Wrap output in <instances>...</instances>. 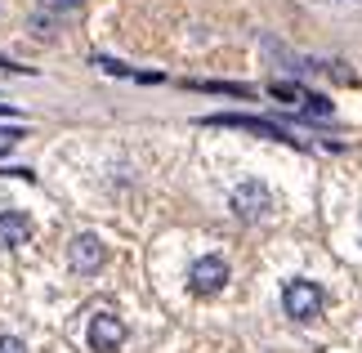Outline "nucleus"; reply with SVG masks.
<instances>
[{
	"label": "nucleus",
	"instance_id": "1a4fd4ad",
	"mask_svg": "<svg viewBox=\"0 0 362 353\" xmlns=\"http://www.w3.org/2000/svg\"><path fill=\"white\" fill-rule=\"evenodd\" d=\"M304 117H317V121H327L331 117V112H336V108H331V98H322V94H304Z\"/></svg>",
	"mask_w": 362,
	"mask_h": 353
},
{
	"label": "nucleus",
	"instance_id": "39448f33",
	"mask_svg": "<svg viewBox=\"0 0 362 353\" xmlns=\"http://www.w3.org/2000/svg\"><path fill=\"white\" fill-rule=\"evenodd\" d=\"M125 345V322L117 313H99L90 318V349L94 353H117Z\"/></svg>",
	"mask_w": 362,
	"mask_h": 353
},
{
	"label": "nucleus",
	"instance_id": "f8f14e48",
	"mask_svg": "<svg viewBox=\"0 0 362 353\" xmlns=\"http://www.w3.org/2000/svg\"><path fill=\"white\" fill-rule=\"evenodd\" d=\"M0 353H27V345L18 335H0Z\"/></svg>",
	"mask_w": 362,
	"mask_h": 353
},
{
	"label": "nucleus",
	"instance_id": "7ed1b4c3",
	"mask_svg": "<svg viewBox=\"0 0 362 353\" xmlns=\"http://www.w3.org/2000/svg\"><path fill=\"white\" fill-rule=\"evenodd\" d=\"M224 282H228V264H224V255H202L197 264L188 268V287H192V295H219V291H224Z\"/></svg>",
	"mask_w": 362,
	"mask_h": 353
},
{
	"label": "nucleus",
	"instance_id": "0eeeda50",
	"mask_svg": "<svg viewBox=\"0 0 362 353\" xmlns=\"http://www.w3.org/2000/svg\"><path fill=\"white\" fill-rule=\"evenodd\" d=\"M27 237H32V219H27L23 210H5V215H0V250L27 246Z\"/></svg>",
	"mask_w": 362,
	"mask_h": 353
},
{
	"label": "nucleus",
	"instance_id": "f03ea898",
	"mask_svg": "<svg viewBox=\"0 0 362 353\" xmlns=\"http://www.w3.org/2000/svg\"><path fill=\"white\" fill-rule=\"evenodd\" d=\"M273 210V192L264 188L259 179H242L238 188H233V215L238 219H246V224H255V219H264Z\"/></svg>",
	"mask_w": 362,
	"mask_h": 353
},
{
	"label": "nucleus",
	"instance_id": "4468645a",
	"mask_svg": "<svg viewBox=\"0 0 362 353\" xmlns=\"http://www.w3.org/2000/svg\"><path fill=\"white\" fill-rule=\"evenodd\" d=\"M49 5H54V9H67V13H72V9L81 5V0H49Z\"/></svg>",
	"mask_w": 362,
	"mask_h": 353
},
{
	"label": "nucleus",
	"instance_id": "ddd939ff",
	"mask_svg": "<svg viewBox=\"0 0 362 353\" xmlns=\"http://www.w3.org/2000/svg\"><path fill=\"white\" fill-rule=\"evenodd\" d=\"M0 72H23V76H27V72H32V67H18V63H9V59H0Z\"/></svg>",
	"mask_w": 362,
	"mask_h": 353
},
{
	"label": "nucleus",
	"instance_id": "9b49d317",
	"mask_svg": "<svg viewBox=\"0 0 362 353\" xmlns=\"http://www.w3.org/2000/svg\"><path fill=\"white\" fill-rule=\"evenodd\" d=\"M94 67H103L107 76H134L125 63H117V59H107V54H94Z\"/></svg>",
	"mask_w": 362,
	"mask_h": 353
},
{
	"label": "nucleus",
	"instance_id": "423d86ee",
	"mask_svg": "<svg viewBox=\"0 0 362 353\" xmlns=\"http://www.w3.org/2000/svg\"><path fill=\"white\" fill-rule=\"evenodd\" d=\"M67 260H72L76 273H99V268L107 264V246L94 233H81L76 242H72V250H67Z\"/></svg>",
	"mask_w": 362,
	"mask_h": 353
},
{
	"label": "nucleus",
	"instance_id": "20e7f679",
	"mask_svg": "<svg viewBox=\"0 0 362 353\" xmlns=\"http://www.w3.org/2000/svg\"><path fill=\"white\" fill-rule=\"evenodd\" d=\"M206 125H224V130H246V134H259V139H277V144H296L282 125L264 121V117H238V112H215L206 117Z\"/></svg>",
	"mask_w": 362,
	"mask_h": 353
},
{
	"label": "nucleus",
	"instance_id": "6e6552de",
	"mask_svg": "<svg viewBox=\"0 0 362 353\" xmlns=\"http://www.w3.org/2000/svg\"><path fill=\"white\" fill-rule=\"evenodd\" d=\"M188 90H206V94H228V98H255L250 86H238V81H188Z\"/></svg>",
	"mask_w": 362,
	"mask_h": 353
},
{
	"label": "nucleus",
	"instance_id": "9d476101",
	"mask_svg": "<svg viewBox=\"0 0 362 353\" xmlns=\"http://www.w3.org/2000/svg\"><path fill=\"white\" fill-rule=\"evenodd\" d=\"M269 94L282 98V103H304V94H309V90H304V86H291V81H273Z\"/></svg>",
	"mask_w": 362,
	"mask_h": 353
},
{
	"label": "nucleus",
	"instance_id": "2eb2a0df",
	"mask_svg": "<svg viewBox=\"0 0 362 353\" xmlns=\"http://www.w3.org/2000/svg\"><path fill=\"white\" fill-rule=\"evenodd\" d=\"M0 117H18V112H13V103H0Z\"/></svg>",
	"mask_w": 362,
	"mask_h": 353
},
{
	"label": "nucleus",
	"instance_id": "f257e3e1",
	"mask_svg": "<svg viewBox=\"0 0 362 353\" xmlns=\"http://www.w3.org/2000/svg\"><path fill=\"white\" fill-rule=\"evenodd\" d=\"M282 308H286V318H296V322H313V318H322L327 295L309 277H291L282 287Z\"/></svg>",
	"mask_w": 362,
	"mask_h": 353
}]
</instances>
